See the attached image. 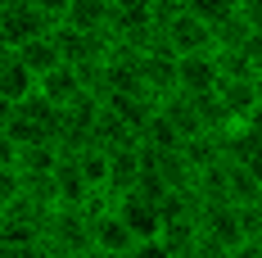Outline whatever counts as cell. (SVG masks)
<instances>
[{
    "mask_svg": "<svg viewBox=\"0 0 262 258\" xmlns=\"http://www.w3.org/2000/svg\"><path fill=\"white\" fill-rule=\"evenodd\" d=\"M158 41L172 54H208L217 50V32L204 14L185 5H158Z\"/></svg>",
    "mask_w": 262,
    "mask_h": 258,
    "instance_id": "1",
    "label": "cell"
},
{
    "mask_svg": "<svg viewBox=\"0 0 262 258\" xmlns=\"http://www.w3.org/2000/svg\"><path fill=\"white\" fill-rule=\"evenodd\" d=\"M86 217H91V249H113V254H131L136 249V235L118 217V208H113L108 195H95L86 204Z\"/></svg>",
    "mask_w": 262,
    "mask_h": 258,
    "instance_id": "2",
    "label": "cell"
},
{
    "mask_svg": "<svg viewBox=\"0 0 262 258\" xmlns=\"http://www.w3.org/2000/svg\"><path fill=\"white\" fill-rule=\"evenodd\" d=\"M46 249H91V217L86 208H59L54 204L46 213Z\"/></svg>",
    "mask_w": 262,
    "mask_h": 258,
    "instance_id": "3",
    "label": "cell"
},
{
    "mask_svg": "<svg viewBox=\"0 0 262 258\" xmlns=\"http://www.w3.org/2000/svg\"><path fill=\"white\" fill-rule=\"evenodd\" d=\"M50 36H54V46H59V59H63V64H77V68L91 64V59H104L108 46H113L108 32H81V27H73V23H54Z\"/></svg>",
    "mask_w": 262,
    "mask_h": 258,
    "instance_id": "4",
    "label": "cell"
},
{
    "mask_svg": "<svg viewBox=\"0 0 262 258\" xmlns=\"http://www.w3.org/2000/svg\"><path fill=\"white\" fill-rule=\"evenodd\" d=\"M194 217H199V235H208V240L226 245V249H235L239 240H244V227H239V208L231 204V200H199Z\"/></svg>",
    "mask_w": 262,
    "mask_h": 258,
    "instance_id": "5",
    "label": "cell"
},
{
    "mask_svg": "<svg viewBox=\"0 0 262 258\" xmlns=\"http://www.w3.org/2000/svg\"><path fill=\"white\" fill-rule=\"evenodd\" d=\"M113 208H118V217L131 227L136 240H154L163 231V208L158 200H149L145 190H122V195H113Z\"/></svg>",
    "mask_w": 262,
    "mask_h": 258,
    "instance_id": "6",
    "label": "cell"
},
{
    "mask_svg": "<svg viewBox=\"0 0 262 258\" xmlns=\"http://www.w3.org/2000/svg\"><path fill=\"white\" fill-rule=\"evenodd\" d=\"M50 18L41 14V9H32V5H5L0 9V46L5 50H14V46H23V41H32V36H46L50 32Z\"/></svg>",
    "mask_w": 262,
    "mask_h": 258,
    "instance_id": "7",
    "label": "cell"
},
{
    "mask_svg": "<svg viewBox=\"0 0 262 258\" xmlns=\"http://www.w3.org/2000/svg\"><path fill=\"white\" fill-rule=\"evenodd\" d=\"M140 77H145V91L154 100H167L177 91V54L163 41H154L149 50H140Z\"/></svg>",
    "mask_w": 262,
    "mask_h": 258,
    "instance_id": "8",
    "label": "cell"
},
{
    "mask_svg": "<svg viewBox=\"0 0 262 258\" xmlns=\"http://www.w3.org/2000/svg\"><path fill=\"white\" fill-rule=\"evenodd\" d=\"M222 82V68H217V54H177V91L185 95H208Z\"/></svg>",
    "mask_w": 262,
    "mask_h": 258,
    "instance_id": "9",
    "label": "cell"
},
{
    "mask_svg": "<svg viewBox=\"0 0 262 258\" xmlns=\"http://www.w3.org/2000/svg\"><path fill=\"white\" fill-rule=\"evenodd\" d=\"M50 186H54V204H59V208H86L95 195H108V190H91V181L81 177V168L68 154H63V163L54 168Z\"/></svg>",
    "mask_w": 262,
    "mask_h": 258,
    "instance_id": "10",
    "label": "cell"
},
{
    "mask_svg": "<svg viewBox=\"0 0 262 258\" xmlns=\"http://www.w3.org/2000/svg\"><path fill=\"white\" fill-rule=\"evenodd\" d=\"M253 77H258V73H253ZM253 77H222V82H217V91H212V95H217L222 113H226L231 123H244V118L262 104V100H258V82H253Z\"/></svg>",
    "mask_w": 262,
    "mask_h": 258,
    "instance_id": "11",
    "label": "cell"
},
{
    "mask_svg": "<svg viewBox=\"0 0 262 258\" xmlns=\"http://www.w3.org/2000/svg\"><path fill=\"white\" fill-rule=\"evenodd\" d=\"M36 91H41L50 104L68 109L77 95H86V86H81V68H77V64H54L50 73H41V77H36Z\"/></svg>",
    "mask_w": 262,
    "mask_h": 258,
    "instance_id": "12",
    "label": "cell"
},
{
    "mask_svg": "<svg viewBox=\"0 0 262 258\" xmlns=\"http://www.w3.org/2000/svg\"><path fill=\"white\" fill-rule=\"evenodd\" d=\"M140 163H145L140 141L108 150V200H113V195H122V190H136V181H140Z\"/></svg>",
    "mask_w": 262,
    "mask_h": 258,
    "instance_id": "13",
    "label": "cell"
},
{
    "mask_svg": "<svg viewBox=\"0 0 262 258\" xmlns=\"http://www.w3.org/2000/svg\"><path fill=\"white\" fill-rule=\"evenodd\" d=\"M0 91H5V100H14V104L36 91V73L14 50H5V46H0Z\"/></svg>",
    "mask_w": 262,
    "mask_h": 258,
    "instance_id": "14",
    "label": "cell"
},
{
    "mask_svg": "<svg viewBox=\"0 0 262 258\" xmlns=\"http://www.w3.org/2000/svg\"><path fill=\"white\" fill-rule=\"evenodd\" d=\"M158 240L167 245L172 258H185L194 245H199V217H194V213H172V217H163Z\"/></svg>",
    "mask_w": 262,
    "mask_h": 258,
    "instance_id": "15",
    "label": "cell"
},
{
    "mask_svg": "<svg viewBox=\"0 0 262 258\" xmlns=\"http://www.w3.org/2000/svg\"><path fill=\"white\" fill-rule=\"evenodd\" d=\"M63 163V145L59 141H36L18 150V172L23 177H54V168Z\"/></svg>",
    "mask_w": 262,
    "mask_h": 258,
    "instance_id": "16",
    "label": "cell"
},
{
    "mask_svg": "<svg viewBox=\"0 0 262 258\" xmlns=\"http://www.w3.org/2000/svg\"><path fill=\"white\" fill-rule=\"evenodd\" d=\"M68 158L81 168V177L91 181V190H108V150L104 145L86 141V145H77V150H68Z\"/></svg>",
    "mask_w": 262,
    "mask_h": 258,
    "instance_id": "17",
    "label": "cell"
},
{
    "mask_svg": "<svg viewBox=\"0 0 262 258\" xmlns=\"http://www.w3.org/2000/svg\"><path fill=\"white\" fill-rule=\"evenodd\" d=\"M226 200H231L235 208L262 204V186L253 181V172H249L244 163H235V158H226Z\"/></svg>",
    "mask_w": 262,
    "mask_h": 258,
    "instance_id": "18",
    "label": "cell"
},
{
    "mask_svg": "<svg viewBox=\"0 0 262 258\" xmlns=\"http://www.w3.org/2000/svg\"><path fill=\"white\" fill-rule=\"evenodd\" d=\"M14 54L23 59L27 68L36 73V77H41V73H50L54 64H63V59H59V46H54L50 32H46V36H32V41H23V46H14Z\"/></svg>",
    "mask_w": 262,
    "mask_h": 258,
    "instance_id": "19",
    "label": "cell"
},
{
    "mask_svg": "<svg viewBox=\"0 0 262 258\" xmlns=\"http://www.w3.org/2000/svg\"><path fill=\"white\" fill-rule=\"evenodd\" d=\"M91 141H95V145H104V150H118V145H131V141H136V131H131L127 123H122V118L104 104V109H100V118H95V127H91Z\"/></svg>",
    "mask_w": 262,
    "mask_h": 258,
    "instance_id": "20",
    "label": "cell"
},
{
    "mask_svg": "<svg viewBox=\"0 0 262 258\" xmlns=\"http://www.w3.org/2000/svg\"><path fill=\"white\" fill-rule=\"evenodd\" d=\"M181 131L172 127V123H167V113H163V109H154V118H149V123H145V131H140V145H145V150H181Z\"/></svg>",
    "mask_w": 262,
    "mask_h": 258,
    "instance_id": "21",
    "label": "cell"
},
{
    "mask_svg": "<svg viewBox=\"0 0 262 258\" xmlns=\"http://www.w3.org/2000/svg\"><path fill=\"white\" fill-rule=\"evenodd\" d=\"M63 23L81 27V32H108V5L104 0H73Z\"/></svg>",
    "mask_w": 262,
    "mask_h": 258,
    "instance_id": "22",
    "label": "cell"
},
{
    "mask_svg": "<svg viewBox=\"0 0 262 258\" xmlns=\"http://www.w3.org/2000/svg\"><path fill=\"white\" fill-rule=\"evenodd\" d=\"M185 9H194V14H204L212 23V32H217V23H226L231 14H239V5L235 0H181Z\"/></svg>",
    "mask_w": 262,
    "mask_h": 258,
    "instance_id": "23",
    "label": "cell"
},
{
    "mask_svg": "<svg viewBox=\"0 0 262 258\" xmlns=\"http://www.w3.org/2000/svg\"><path fill=\"white\" fill-rule=\"evenodd\" d=\"M23 200V172L14 163H0V213Z\"/></svg>",
    "mask_w": 262,
    "mask_h": 258,
    "instance_id": "24",
    "label": "cell"
},
{
    "mask_svg": "<svg viewBox=\"0 0 262 258\" xmlns=\"http://www.w3.org/2000/svg\"><path fill=\"white\" fill-rule=\"evenodd\" d=\"M185 258H231V249H226V245H217V240H208V235H199V245H194Z\"/></svg>",
    "mask_w": 262,
    "mask_h": 258,
    "instance_id": "25",
    "label": "cell"
},
{
    "mask_svg": "<svg viewBox=\"0 0 262 258\" xmlns=\"http://www.w3.org/2000/svg\"><path fill=\"white\" fill-rule=\"evenodd\" d=\"M27 5H32V9H41L50 23H63V14H68V5H73V0H27Z\"/></svg>",
    "mask_w": 262,
    "mask_h": 258,
    "instance_id": "26",
    "label": "cell"
},
{
    "mask_svg": "<svg viewBox=\"0 0 262 258\" xmlns=\"http://www.w3.org/2000/svg\"><path fill=\"white\" fill-rule=\"evenodd\" d=\"M131 258H172L167 254V245H163V240H136V249H131Z\"/></svg>",
    "mask_w": 262,
    "mask_h": 258,
    "instance_id": "27",
    "label": "cell"
},
{
    "mask_svg": "<svg viewBox=\"0 0 262 258\" xmlns=\"http://www.w3.org/2000/svg\"><path fill=\"white\" fill-rule=\"evenodd\" d=\"M0 163H14V168H18V141L9 136L5 123H0Z\"/></svg>",
    "mask_w": 262,
    "mask_h": 258,
    "instance_id": "28",
    "label": "cell"
},
{
    "mask_svg": "<svg viewBox=\"0 0 262 258\" xmlns=\"http://www.w3.org/2000/svg\"><path fill=\"white\" fill-rule=\"evenodd\" d=\"M239 163H244V168L253 172V181H258V186H262V145H253V150H249V154L239 158Z\"/></svg>",
    "mask_w": 262,
    "mask_h": 258,
    "instance_id": "29",
    "label": "cell"
},
{
    "mask_svg": "<svg viewBox=\"0 0 262 258\" xmlns=\"http://www.w3.org/2000/svg\"><path fill=\"white\" fill-rule=\"evenodd\" d=\"M231 258H262V240H239L231 249Z\"/></svg>",
    "mask_w": 262,
    "mask_h": 258,
    "instance_id": "30",
    "label": "cell"
},
{
    "mask_svg": "<svg viewBox=\"0 0 262 258\" xmlns=\"http://www.w3.org/2000/svg\"><path fill=\"white\" fill-rule=\"evenodd\" d=\"M0 258H46V249H18V245H0Z\"/></svg>",
    "mask_w": 262,
    "mask_h": 258,
    "instance_id": "31",
    "label": "cell"
},
{
    "mask_svg": "<svg viewBox=\"0 0 262 258\" xmlns=\"http://www.w3.org/2000/svg\"><path fill=\"white\" fill-rule=\"evenodd\" d=\"M244 127H249V131H253V136L262 141V104L253 109V113H249V118H244Z\"/></svg>",
    "mask_w": 262,
    "mask_h": 258,
    "instance_id": "32",
    "label": "cell"
},
{
    "mask_svg": "<svg viewBox=\"0 0 262 258\" xmlns=\"http://www.w3.org/2000/svg\"><path fill=\"white\" fill-rule=\"evenodd\" d=\"M239 14H244V18H249V27L262 36V9H239Z\"/></svg>",
    "mask_w": 262,
    "mask_h": 258,
    "instance_id": "33",
    "label": "cell"
},
{
    "mask_svg": "<svg viewBox=\"0 0 262 258\" xmlns=\"http://www.w3.org/2000/svg\"><path fill=\"white\" fill-rule=\"evenodd\" d=\"M46 258H86V254H77V249H46Z\"/></svg>",
    "mask_w": 262,
    "mask_h": 258,
    "instance_id": "34",
    "label": "cell"
},
{
    "mask_svg": "<svg viewBox=\"0 0 262 258\" xmlns=\"http://www.w3.org/2000/svg\"><path fill=\"white\" fill-rule=\"evenodd\" d=\"M9 113H14V100H5V91H0V123H9Z\"/></svg>",
    "mask_w": 262,
    "mask_h": 258,
    "instance_id": "35",
    "label": "cell"
},
{
    "mask_svg": "<svg viewBox=\"0 0 262 258\" xmlns=\"http://www.w3.org/2000/svg\"><path fill=\"white\" fill-rule=\"evenodd\" d=\"M86 258H131V254H113V249H86Z\"/></svg>",
    "mask_w": 262,
    "mask_h": 258,
    "instance_id": "36",
    "label": "cell"
},
{
    "mask_svg": "<svg viewBox=\"0 0 262 258\" xmlns=\"http://www.w3.org/2000/svg\"><path fill=\"white\" fill-rule=\"evenodd\" d=\"M239 9H262V0H235Z\"/></svg>",
    "mask_w": 262,
    "mask_h": 258,
    "instance_id": "37",
    "label": "cell"
},
{
    "mask_svg": "<svg viewBox=\"0 0 262 258\" xmlns=\"http://www.w3.org/2000/svg\"><path fill=\"white\" fill-rule=\"evenodd\" d=\"M108 9H122V5H131V0H104Z\"/></svg>",
    "mask_w": 262,
    "mask_h": 258,
    "instance_id": "38",
    "label": "cell"
}]
</instances>
